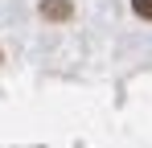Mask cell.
I'll return each mask as SVG.
<instances>
[{
	"instance_id": "obj_1",
	"label": "cell",
	"mask_w": 152,
	"mask_h": 148,
	"mask_svg": "<svg viewBox=\"0 0 152 148\" xmlns=\"http://www.w3.org/2000/svg\"><path fill=\"white\" fill-rule=\"evenodd\" d=\"M70 12H74L70 0H41V17L45 21H70Z\"/></svg>"
},
{
	"instance_id": "obj_2",
	"label": "cell",
	"mask_w": 152,
	"mask_h": 148,
	"mask_svg": "<svg viewBox=\"0 0 152 148\" xmlns=\"http://www.w3.org/2000/svg\"><path fill=\"white\" fill-rule=\"evenodd\" d=\"M132 8H136V17L152 21V0H132Z\"/></svg>"
}]
</instances>
